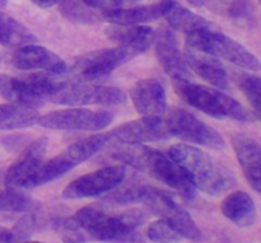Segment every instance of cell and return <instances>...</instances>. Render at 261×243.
Instances as JSON below:
<instances>
[{
  "label": "cell",
  "mask_w": 261,
  "mask_h": 243,
  "mask_svg": "<svg viewBox=\"0 0 261 243\" xmlns=\"http://www.w3.org/2000/svg\"><path fill=\"white\" fill-rule=\"evenodd\" d=\"M109 154L114 159L166 183L185 200L195 198L196 188L170 155L145 144H114L110 148Z\"/></svg>",
  "instance_id": "6da1fadb"
},
{
  "label": "cell",
  "mask_w": 261,
  "mask_h": 243,
  "mask_svg": "<svg viewBox=\"0 0 261 243\" xmlns=\"http://www.w3.org/2000/svg\"><path fill=\"white\" fill-rule=\"evenodd\" d=\"M168 155L180 166L194 187L206 195H221L236 182L233 173L226 166L193 145H173L168 150Z\"/></svg>",
  "instance_id": "7a4b0ae2"
},
{
  "label": "cell",
  "mask_w": 261,
  "mask_h": 243,
  "mask_svg": "<svg viewBox=\"0 0 261 243\" xmlns=\"http://www.w3.org/2000/svg\"><path fill=\"white\" fill-rule=\"evenodd\" d=\"M145 213L138 209L122 213L120 215H109L93 206L79 209L73 221L84 229L89 237L96 241L110 243H139L143 237L137 228L145 222Z\"/></svg>",
  "instance_id": "3957f363"
},
{
  "label": "cell",
  "mask_w": 261,
  "mask_h": 243,
  "mask_svg": "<svg viewBox=\"0 0 261 243\" xmlns=\"http://www.w3.org/2000/svg\"><path fill=\"white\" fill-rule=\"evenodd\" d=\"M173 88L186 103L214 119H228L239 122H252L257 120L255 115L239 101L218 89L190 80H173Z\"/></svg>",
  "instance_id": "277c9868"
},
{
  "label": "cell",
  "mask_w": 261,
  "mask_h": 243,
  "mask_svg": "<svg viewBox=\"0 0 261 243\" xmlns=\"http://www.w3.org/2000/svg\"><path fill=\"white\" fill-rule=\"evenodd\" d=\"M45 101L66 106H116L126 102V94L116 87L91 83H71L50 78Z\"/></svg>",
  "instance_id": "5b68a950"
},
{
  "label": "cell",
  "mask_w": 261,
  "mask_h": 243,
  "mask_svg": "<svg viewBox=\"0 0 261 243\" xmlns=\"http://www.w3.org/2000/svg\"><path fill=\"white\" fill-rule=\"evenodd\" d=\"M109 143L110 140L107 134H99L86 138V139L69 145L63 152H60L58 155L41 166L38 172L31 181L30 188L46 185V183L61 177L70 170H73L74 167L91 158L93 154L98 153Z\"/></svg>",
  "instance_id": "8992f818"
},
{
  "label": "cell",
  "mask_w": 261,
  "mask_h": 243,
  "mask_svg": "<svg viewBox=\"0 0 261 243\" xmlns=\"http://www.w3.org/2000/svg\"><path fill=\"white\" fill-rule=\"evenodd\" d=\"M186 45L205 51L216 58L224 59L246 70L257 71L260 69L259 59L251 51L228 36L211 30V27L188 35Z\"/></svg>",
  "instance_id": "52a82bcc"
},
{
  "label": "cell",
  "mask_w": 261,
  "mask_h": 243,
  "mask_svg": "<svg viewBox=\"0 0 261 243\" xmlns=\"http://www.w3.org/2000/svg\"><path fill=\"white\" fill-rule=\"evenodd\" d=\"M140 203H144L153 214L160 217L161 221L175 229L181 238L198 241L201 237L200 229L190 214L177 204L175 198L167 191L145 185Z\"/></svg>",
  "instance_id": "ba28073f"
},
{
  "label": "cell",
  "mask_w": 261,
  "mask_h": 243,
  "mask_svg": "<svg viewBox=\"0 0 261 243\" xmlns=\"http://www.w3.org/2000/svg\"><path fill=\"white\" fill-rule=\"evenodd\" d=\"M165 122L171 137L212 149H223L226 147L224 139L216 129L186 110H171Z\"/></svg>",
  "instance_id": "9c48e42d"
},
{
  "label": "cell",
  "mask_w": 261,
  "mask_h": 243,
  "mask_svg": "<svg viewBox=\"0 0 261 243\" xmlns=\"http://www.w3.org/2000/svg\"><path fill=\"white\" fill-rule=\"evenodd\" d=\"M138 56L135 51L124 46L91 51L73 61L70 71L84 80L103 78L125 63Z\"/></svg>",
  "instance_id": "30bf717a"
},
{
  "label": "cell",
  "mask_w": 261,
  "mask_h": 243,
  "mask_svg": "<svg viewBox=\"0 0 261 243\" xmlns=\"http://www.w3.org/2000/svg\"><path fill=\"white\" fill-rule=\"evenodd\" d=\"M114 120L110 111H93L86 109H69L53 111L38 119V125L46 129L68 131H99Z\"/></svg>",
  "instance_id": "8fae6325"
},
{
  "label": "cell",
  "mask_w": 261,
  "mask_h": 243,
  "mask_svg": "<svg viewBox=\"0 0 261 243\" xmlns=\"http://www.w3.org/2000/svg\"><path fill=\"white\" fill-rule=\"evenodd\" d=\"M126 177V168L122 165L109 166L94 172L84 175L69 183L63 190V198L74 199L96 198L102 194L115 190L124 182Z\"/></svg>",
  "instance_id": "7c38bea8"
},
{
  "label": "cell",
  "mask_w": 261,
  "mask_h": 243,
  "mask_svg": "<svg viewBox=\"0 0 261 243\" xmlns=\"http://www.w3.org/2000/svg\"><path fill=\"white\" fill-rule=\"evenodd\" d=\"M47 75H30L18 79L0 74V96L10 103L37 110L45 102Z\"/></svg>",
  "instance_id": "4fadbf2b"
},
{
  "label": "cell",
  "mask_w": 261,
  "mask_h": 243,
  "mask_svg": "<svg viewBox=\"0 0 261 243\" xmlns=\"http://www.w3.org/2000/svg\"><path fill=\"white\" fill-rule=\"evenodd\" d=\"M110 143L114 144H144L170 139L171 135L161 117L144 116L140 120L126 122L107 132Z\"/></svg>",
  "instance_id": "5bb4252c"
},
{
  "label": "cell",
  "mask_w": 261,
  "mask_h": 243,
  "mask_svg": "<svg viewBox=\"0 0 261 243\" xmlns=\"http://www.w3.org/2000/svg\"><path fill=\"white\" fill-rule=\"evenodd\" d=\"M48 140L45 137L31 143L8 168L5 173V186L10 188H30L31 181L43 165Z\"/></svg>",
  "instance_id": "9a60e30c"
},
{
  "label": "cell",
  "mask_w": 261,
  "mask_h": 243,
  "mask_svg": "<svg viewBox=\"0 0 261 243\" xmlns=\"http://www.w3.org/2000/svg\"><path fill=\"white\" fill-rule=\"evenodd\" d=\"M12 64L19 70H43L55 75L68 73V65L60 56L35 43L18 47L12 56Z\"/></svg>",
  "instance_id": "2e32d148"
},
{
  "label": "cell",
  "mask_w": 261,
  "mask_h": 243,
  "mask_svg": "<svg viewBox=\"0 0 261 243\" xmlns=\"http://www.w3.org/2000/svg\"><path fill=\"white\" fill-rule=\"evenodd\" d=\"M155 55L163 70L173 80H189L190 73L182 53L178 48L177 38L170 28H161L154 35Z\"/></svg>",
  "instance_id": "e0dca14e"
},
{
  "label": "cell",
  "mask_w": 261,
  "mask_h": 243,
  "mask_svg": "<svg viewBox=\"0 0 261 243\" xmlns=\"http://www.w3.org/2000/svg\"><path fill=\"white\" fill-rule=\"evenodd\" d=\"M130 98L135 110L143 116L160 117L167 110L166 91L155 79H142L130 89Z\"/></svg>",
  "instance_id": "ac0fdd59"
},
{
  "label": "cell",
  "mask_w": 261,
  "mask_h": 243,
  "mask_svg": "<svg viewBox=\"0 0 261 243\" xmlns=\"http://www.w3.org/2000/svg\"><path fill=\"white\" fill-rule=\"evenodd\" d=\"M232 145L236 152L244 175L256 193L261 191V149L254 138L242 132L232 135Z\"/></svg>",
  "instance_id": "d6986e66"
},
{
  "label": "cell",
  "mask_w": 261,
  "mask_h": 243,
  "mask_svg": "<svg viewBox=\"0 0 261 243\" xmlns=\"http://www.w3.org/2000/svg\"><path fill=\"white\" fill-rule=\"evenodd\" d=\"M184 59H185L188 68H190L194 73L198 74L204 80L209 82L212 86L219 89L228 88V74H227L223 65L219 63L218 58L205 52V51L186 45Z\"/></svg>",
  "instance_id": "ffe728a7"
},
{
  "label": "cell",
  "mask_w": 261,
  "mask_h": 243,
  "mask_svg": "<svg viewBox=\"0 0 261 243\" xmlns=\"http://www.w3.org/2000/svg\"><path fill=\"white\" fill-rule=\"evenodd\" d=\"M171 0H162L160 3L149 5H140V7L129 8V9L112 10L102 14L106 22L114 23L117 25H142L144 23L153 22L158 18L163 17L170 5Z\"/></svg>",
  "instance_id": "44dd1931"
},
{
  "label": "cell",
  "mask_w": 261,
  "mask_h": 243,
  "mask_svg": "<svg viewBox=\"0 0 261 243\" xmlns=\"http://www.w3.org/2000/svg\"><path fill=\"white\" fill-rule=\"evenodd\" d=\"M107 37L117 43L139 53L149 48L154 41L155 32L148 25H112L106 30Z\"/></svg>",
  "instance_id": "7402d4cb"
},
{
  "label": "cell",
  "mask_w": 261,
  "mask_h": 243,
  "mask_svg": "<svg viewBox=\"0 0 261 243\" xmlns=\"http://www.w3.org/2000/svg\"><path fill=\"white\" fill-rule=\"evenodd\" d=\"M223 215L241 228L254 226L256 221V206L251 196L245 191H234L223 199L221 205Z\"/></svg>",
  "instance_id": "603a6c76"
},
{
  "label": "cell",
  "mask_w": 261,
  "mask_h": 243,
  "mask_svg": "<svg viewBox=\"0 0 261 243\" xmlns=\"http://www.w3.org/2000/svg\"><path fill=\"white\" fill-rule=\"evenodd\" d=\"M163 17L166 18L171 28L186 33V35L211 27L206 19L189 10L188 8L182 7L175 0H171Z\"/></svg>",
  "instance_id": "cb8c5ba5"
},
{
  "label": "cell",
  "mask_w": 261,
  "mask_h": 243,
  "mask_svg": "<svg viewBox=\"0 0 261 243\" xmlns=\"http://www.w3.org/2000/svg\"><path fill=\"white\" fill-rule=\"evenodd\" d=\"M37 40L25 25L0 10V43L7 47H20Z\"/></svg>",
  "instance_id": "d4e9b609"
},
{
  "label": "cell",
  "mask_w": 261,
  "mask_h": 243,
  "mask_svg": "<svg viewBox=\"0 0 261 243\" xmlns=\"http://www.w3.org/2000/svg\"><path fill=\"white\" fill-rule=\"evenodd\" d=\"M35 109L18 106L14 103L0 104V130H18L31 127L38 122Z\"/></svg>",
  "instance_id": "484cf974"
},
{
  "label": "cell",
  "mask_w": 261,
  "mask_h": 243,
  "mask_svg": "<svg viewBox=\"0 0 261 243\" xmlns=\"http://www.w3.org/2000/svg\"><path fill=\"white\" fill-rule=\"evenodd\" d=\"M35 206L30 196L19 188H0V213H27Z\"/></svg>",
  "instance_id": "4316f807"
},
{
  "label": "cell",
  "mask_w": 261,
  "mask_h": 243,
  "mask_svg": "<svg viewBox=\"0 0 261 243\" xmlns=\"http://www.w3.org/2000/svg\"><path fill=\"white\" fill-rule=\"evenodd\" d=\"M234 80L244 92L245 97L249 99L250 104L254 110L255 117L259 119L261 106V79L251 73H236Z\"/></svg>",
  "instance_id": "83f0119b"
},
{
  "label": "cell",
  "mask_w": 261,
  "mask_h": 243,
  "mask_svg": "<svg viewBox=\"0 0 261 243\" xmlns=\"http://www.w3.org/2000/svg\"><path fill=\"white\" fill-rule=\"evenodd\" d=\"M60 12L71 22L92 24L97 20L91 8L87 7L83 0H60Z\"/></svg>",
  "instance_id": "f1b7e54d"
},
{
  "label": "cell",
  "mask_w": 261,
  "mask_h": 243,
  "mask_svg": "<svg viewBox=\"0 0 261 243\" xmlns=\"http://www.w3.org/2000/svg\"><path fill=\"white\" fill-rule=\"evenodd\" d=\"M228 13L231 19L240 27L252 28L256 24V10L251 0H233Z\"/></svg>",
  "instance_id": "f546056e"
},
{
  "label": "cell",
  "mask_w": 261,
  "mask_h": 243,
  "mask_svg": "<svg viewBox=\"0 0 261 243\" xmlns=\"http://www.w3.org/2000/svg\"><path fill=\"white\" fill-rule=\"evenodd\" d=\"M53 227L60 236L63 243H86V237L83 236L81 228L73 221V218L54 219Z\"/></svg>",
  "instance_id": "4dcf8cb0"
},
{
  "label": "cell",
  "mask_w": 261,
  "mask_h": 243,
  "mask_svg": "<svg viewBox=\"0 0 261 243\" xmlns=\"http://www.w3.org/2000/svg\"><path fill=\"white\" fill-rule=\"evenodd\" d=\"M147 236L150 241L155 243H177L181 241L180 234L163 221L150 223L147 229Z\"/></svg>",
  "instance_id": "1f68e13d"
},
{
  "label": "cell",
  "mask_w": 261,
  "mask_h": 243,
  "mask_svg": "<svg viewBox=\"0 0 261 243\" xmlns=\"http://www.w3.org/2000/svg\"><path fill=\"white\" fill-rule=\"evenodd\" d=\"M36 221H37V217H36V214L33 213V211L25 213L24 215L17 222L14 228L9 229V243H20L24 242L27 238H30L36 228Z\"/></svg>",
  "instance_id": "d6a6232c"
},
{
  "label": "cell",
  "mask_w": 261,
  "mask_h": 243,
  "mask_svg": "<svg viewBox=\"0 0 261 243\" xmlns=\"http://www.w3.org/2000/svg\"><path fill=\"white\" fill-rule=\"evenodd\" d=\"M144 186L145 185H140L138 182L130 183V185L124 186V187L119 188L114 194H111V196L107 198V200L115 204H122V205L132 203H139L143 190H144Z\"/></svg>",
  "instance_id": "836d02e7"
},
{
  "label": "cell",
  "mask_w": 261,
  "mask_h": 243,
  "mask_svg": "<svg viewBox=\"0 0 261 243\" xmlns=\"http://www.w3.org/2000/svg\"><path fill=\"white\" fill-rule=\"evenodd\" d=\"M83 3L91 9H97L101 10L102 13H107L120 9L124 4V0H83Z\"/></svg>",
  "instance_id": "e575fe53"
},
{
  "label": "cell",
  "mask_w": 261,
  "mask_h": 243,
  "mask_svg": "<svg viewBox=\"0 0 261 243\" xmlns=\"http://www.w3.org/2000/svg\"><path fill=\"white\" fill-rule=\"evenodd\" d=\"M31 2L41 8H51L58 4V3H60V0H31Z\"/></svg>",
  "instance_id": "d590c367"
},
{
  "label": "cell",
  "mask_w": 261,
  "mask_h": 243,
  "mask_svg": "<svg viewBox=\"0 0 261 243\" xmlns=\"http://www.w3.org/2000/svg\"><path fill=\"white\" fill-rule=\"evenodd\" d=\"M9 241H10L9 229L0 226V243H9Z\"/></svg>",
  "instance_id": "8d00e7d4"
},
{
  "label": "cell",
  "mask_w": 261,
  "mask_h": 243,
  "mask_svg": "<svg viewBox=\"0 0 261 243\" xmlns=\"http://www.w3.org/2000/svg\"><path fill=\"white\" fill-rule=\"evenodd\" d=\"M188 3H190L193 7H196V8H200L203 7L204 3H205V0H186Z\"/></svg>",
  "instance_id": "74e56055"
},
{
  "label": "cell",
  "mask_w": 261,
  "mask_h": 243,
  "mask_svg": "<svg viewBox=\"0 0 261 243\" xmlns=\"http://www.w3.org/2000/svg\"><path fill=\"white\" fill-rule=\"evenodd\" d=\"M7 2L8 0H0V8L5 7V5H7Z\"/></svg>",
  "instance_id": "f35d334b"
},
{
  "label": "cell",
  "mask_w": 261,
  "mask_h": 243,
  "mask_svg": "<svg viewBox=\"0 0 261 243\" xmlns=\"http://www.w3.org/2000/svg\"><path fill=\"white\" fill-rule=\"evenodd\" d=\"M20 243H42V242H28V241H24V242H20Z\"/></svg>",
  "instance_id": "ab89813d"
},
{
  "label": "cell",
  "mask_w": 261,
  "mask_h": 243,
  "mask_svg": "<svg viewBox=\"0 0 261 243\" xmlns=\"http://www.w3.org/2000/svg\"><path fill=\"white\" fill-rule=\"evenodd\" d=\"M0 60H2V59H0Z\"/></svg>",
  "instance_id": "60d3db41"
}]
</instances>
